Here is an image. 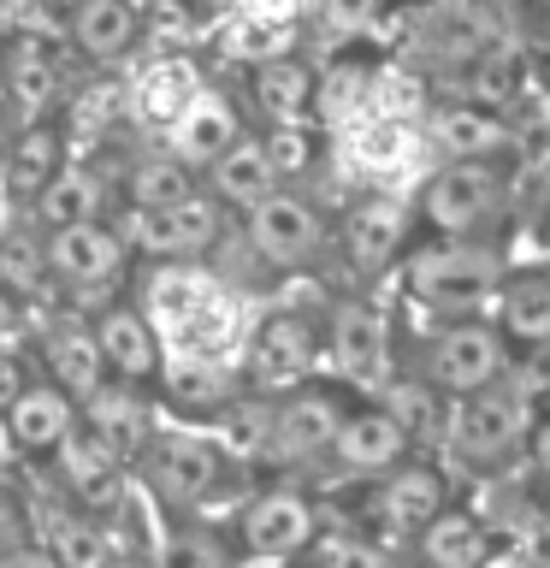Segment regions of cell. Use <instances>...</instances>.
<instances>
[{
  "mask_svg": "<svg viewBox=\"0 0 550 568\" xmlns=\"http://www.w3.org/2000/svg\"><path fill=\"white\" fill-rule=\"evenodd\" d=\"M71 420H78V403H71L60 385H24L7 408V438L24 456H42V450H60Z\"/></svg>",
  "mask_w": 550,
  "mask_h": 568,
  "instance_id": "18",
  "label": "cell"
},
{
  "mask_svg": "<svg viewBox=\"0 0 550 568\" xmlns=\"http://www.w3.org/2000/svg\"><path fill=\"white\" fill-rule=\"evenodd\" d=\"M53 557H60V568H113V539L101 532V521L65 515L53 527Z\"/></svg>",
  "mask_w": 550,
  "mask_h": 568,
  "instance_id": "30",
  "label": "cell"
},
{
  "mask_svg": "<svg viewBox=\"0 0 550 568\" xmlns=\"http://www.w3.org/2000/svg\"><path fill=\"white\" fill-rule=\"evenodd\" d=\"M18 390H24V373H18V362H12V355H0V415L12 408V397H18Z\"/></svg>",
  "mask_w": 550,
  "mask_h": 568,
  "instance_id": "42",
  "label": "cell"
},
{
  "mask_svg": "<svg viewBox=\"0 0 550 568\" xmlns=\"http://www.w3.org/2000/svg\"><path fill=\"white\" fill-rule=\"evenodd\" d=\"M403 248H408V213L390 202V195H373V202H361L349 213L344 255H349L355 273H385Z\"/></svg>",
  "mask_w": 550,
  "mask_h": 568,
  "instance_id": "14",
  "label": "cell"
},
{
  "mask_svg": "<svg viewBox=\"0 0 550 568\" xmlns=\"http://www.w3.org/2000/svg\"><path fill=\"white\" fill-rule=\"evenodd\" d=\"M71 42H78L89 60H119V53L136 42L131 0H78V7H71Z\"/></svg>",
  "mask_w": 550,
  "mask_h": 568,
  "instance_id": "23",
  "label": "cell"
},
{
  "mask_svg": "<svg viewBox=\"0 0 550 568\" xmlns=\"http://www.w3.org/2000/svg\"><path fill=\"white\" fill-rule=\"evenodd\" d=\"M149 479L160 497H172V504H195V497L213 491V479H220V450L190 433L177 438H160L154 456H149Z\"/></svg>",
  "mask_w": 550,
  "mask_h": 568,
  "instance_id": "15",
  "label": "cell"
},
{
  "mask_svg": "<svg viewBox=\"0 0 550 568\" xmlns=\"http://www.w3.org/2000/svg\"><path fill=\"white\" fill-rule=\"evenodd\" d=\"M332 456L344 462L349 474H385L390 462L408 456V433L397 426L385 403H361L337 420V438H332Z\"/></svg>",
  "mask_w": 550,
  "mask_h": 568,
  "instance_id": "11",
  "label": "cell"
},
{
  "mask_svg": "<svg viewBox=\"0 0 550 568\" xmlns=\"http://www.w3.org/2000/svg\"><path fill=\"white\" fill-rule=\"evenodd\" d=\"M515 89H521V60H515V53H486V60H479V71H473V83H468V95L479 101V106H503V101H515Z\"/></svg>",
  "mask_w": 550,
  "mask_h": 568,
  "instance_id": "34",
  "label": "cell"
},
{
  "mask_svg": "<svg viewBox=\"0 0 550 568\" xmlns=\"http://www.w3.org/2000/svg\"><path fill=\"white\" fill-rule=\"evenodd\" d=\"M515 362V344L503 337L497 320H479V314H456L432 332V344L420 355V379H432L444 397H473V390L497 385Z\"/></svg>",
  "mask_w": 550,
  "mask_h": 568,
  "instance_id": "3",
  "label": "cell"
},
{
  "mask_svg": "<svg viewBox=\"0 0 550 568\" xmlns=\"http://www.w3.org/2000/svg\"><path fill=\"white\" fill-rule=\"evenodd\" d=\"M450 504V486H444V474L432 462H390L379 474V491H373V515H379L385 527L397 532H420L432 515Z\"/></svg>",
  "mask_w": 550,
  "mask_h": 568,
  "instance_id": "9",
  "label": "cell"
},
{
  "mask_svg": "<svg viewBox=\"0 0 550 568\" xmlns=\"http://www.w3.org/2000/svg\"><path fill=\"white\" fill-rule=\"evenodd\" d=\"M12 532H18V509L0 497V539H12Z\"/></svg>",
  "mask_w": 550,
  "mask_h": 568,
  "instance_id": "44",
  "label": "cell"
},
{
  "mask_svg": "<svg viewBox=\"0 0 550 568\" xmlns=\"http://www.w3.org/2000/svg\"><path fill=\"white\" fill-rule=\"evenodd\" d=\"M0 568H60V557H53V550L18 545V550H0Z\"/></svg>",
  "mask_w": 550,
  "mask_h": 568,
  "instance_id": "41",
  "label": "cell"
},
{
  "mask_svg": "<svg viewBox=\"0 0 550 568\" xmlns=\"http://www.w3.org/2000/svg\"><path fill=\"white\" fill-rule=\"evenodd\" d=\"M337 420H344V408H337L326 390H291V403L273 408V438H266V456L308 462L319 450H332Z\"/></svg>",
  "mask_w": 550,
  "mask_h": 568,
  "instance_id": "12",
  "label": "cell"
},
{
  "mask_svg": "<svg viewBox=\"0 0 550 568\" xmlns=\"http://www.w3.org/2000/svg\"><path fill=\"white\" fill-rule=\"evenodd\" d=\"M48 261H53V273L71 278V284H101V278H113V273H119L124 243H119V231H113V225L78 220V225H60V231H53Z\"/></svg>",
  "mask_w": 550,
  "mask_h": 568,
  "instance_id": "16",
  "label": "cell"
},
{
  "mask_svg": "<svg viewBox=\"0 0 550 568\" xmlns=\"http://www.w3.org/2000/svg\"><path fill=\"white\" fill-rule=\"evenodd\" d=\"M231 136H237V131H231V113H225V106H195V113L184 119V149H190L195 160H213Z\"/></svg>",
  "mask_w": 550,
  "mask_h": 568,
  "instance_id": "37",
  "label": "cell"
},
{
  "mask_svg": "<svg viewBox=\"0 0 550 568\" xmlns=\"http://www.w3.org/2000/svg\"><path fill=\"white\" fill-rule=\"evenodd\" d=\"M0 278H7L12 291H35V278H42V255H35L24 237H7V243H0Z\"/></svg>",
  "mask_w": 550,
  "mask_h": 568,
  "instance_id": "38",
  "label": "cell"
},
{
  "mask_svg": "<svg viewBox=\"0 0 550 568\" xmlns=\"http://www.w3.org/2000/svg\"><path fill=\"white\" fill-rule=\"evenodd\" d=\"M48 367H53V385L65 390L71 403H89L101 390V344H95V332H83V326H60L48 337Z\"/></svg>",
  "mask_w": 550,
  "mask_h": 568,
  "instance_id": "24",
  "label": "cell"
},
{
  "mask_svg": "<svg viewBox=\"0 0 550 568\" xmlns=\"http://www.w3.org/2000/svg\"><path fill=\"white\" fill-rule=\"evenodd\" d=\"M314 326L302 314H266L248 337V379L261 390H296L314 373Z\"/></svg>",
  "mask_w": 550,
  "mask_h": 568,
  "instance_id": "6",
  "label": "cell"
},
{
  "mask_svg": "<svg viewBox=\"0 0 550 568\" xmlns=\"http://www.w3.org/2000/svg\"><path fill=\"white\" fill-rule=\"evenodd\" d=\"M314 568H397L385 545L361 532H314Z\"/></svg>",
  "mask_w": 550,
  "mask_h": 568,
  "instance_id": "33",
  "label": "cell"
},
{
  "mask_svg": "<svg viewBox=\"0 0 550 568\" xmlns=\"http://www.w3.org/2000/svg\"><path fill=\"white\" fill-rule=\"evenodd\" d=\"M403 278H408V296L415 302H426L444 320H456V314H479L497 296L503 255L491 243H473V237H438V243L408 248Z\"/></svg>",
  "mask_w": 550,
  "mask_h": 568,
  "instance_id": "1",
  "label": "cell"
},
{
  "mask_svg": "<svg viewBox=\"0 0 550 568\" xmlns=\"http://www.w3.org/2000/svg\"><path fill=\"white\" fill-rule=\"evenodd\" d=\"M326 30H337V36H361L373 18H379V0H326Z\"/></svg>",
  "mask_w": 550,
  "mask_h": 568,
  "instance_id": "39",
  "label": "cell"
},
{
  "mask_svg": "<svg viewBox=\"0 0 550 568\" xmlns=\"http://www.w3.org/2000/svg\"><path fill=\"white\" fill-rule=\"evenodd\" d=\"M332 367L344 373L349 385H385L390 373V332L385 320L367 308V302H344L332 314V337H326Z\"/></svg>",
  "mask_w": 550,
  "mask_h": 568,
  "instance_id": "8",
  "label": "cell"
},
{
  "mask_svg": "<svg viewBox=\"0 0 550 568\" xmlns=\"http://www.w3.org/2000/svg\"><path fill=\"white\" fill-rule=\"evenodd\" d=\"M95 207H101V184L78 166H60L42 190H35V213H42V225H53V231L95 220Z\"/></svg>",
  "mask_w": 550,
  "mask_h": 568,
  "instance_id": "26",
  "label": "cell"
},
{
  "mask_svg": "<svg viewBox=\"0 0 550 568\" xmlns=\"http://www.w3.org/2000/svg\"><path fill=\"white\" fill-rule=\"evenodd\" d=\"M432 131H438V142H444L450 154H473V160H491V154L509 142V124L497 119L491 106H479V101L444 106V113L432 119Z\"/></svg>",
  "mask_w": 550,
  "mask_h": 568,
  "instance_id": "25",
  "label": "cell"
},
{
  "mask_svg": "<svg viewBox=\"0 0 550 568\" xmlns=\"http://www.w3.org/2000/svg\"><path fill=\"white\" fill-rule=\"evenodd\" d=\"M266 154H273L278 178H284V172H302V166H308V136H302L296 124H284L278 136H266Z\"/></svg>",
  "mask_w": 550,
  "mask_h": 568,
  "instance_id": "40",
  "label": "cell"
},
{
  "mask_svg": "<svg viewBox=\"0 0 550 568\" xmlns=\"http://www.w3.org/2000/svg\"><path fill=\"white\" fill-rule=\"evenodd\" d=\"M314 509L302 491H266L243 509V550L266 562H291L296 550L314 545Z\"/></svg>",
  "mask_w": 550,
  "mask_h": 568,
  "instance_id": "7",
  "label": "cell"
},
{
  "mask_svg": "<svg viewBox=\"0 0 550 568\" xmlns=\"http://www.w3.org/2000/svg\"><path fill=\"white\" fill-rule=\"evenodd\" d=\"M503 172L491 160H473V154H450L444 166L426 178L420 190V220L438 231V237H473L497 220L503 207Z\"/></svg>",
  "mask_w": 550,
  "mask_h": 568,
  "instance_id": "4",
  "label": "cell"
},
{
  "mask_svg": "<svg viewBox=\"0 0 550 568\" xmlns=\"http://www.w3.org/2000/svg\"><path fill=\"white\" fill-rule=\"evenodd\" d=\"M539 509L550 515V474H544V491H539Z\"/></svg>",
  "mask_w": 550,
  "mask_h": 568,
  "instance_id": "45",
  "label": "cell"
},
{
  "mask_svg": "<svg viewBox=\"0 0 550 568\" xmlns=\"http://www.w3.org/2000/svg\"><path fill=\"white\" fill-rule=\"evenodd\" d=\"M12 184L18 190H42L53 172H60V136L53 131H24L12 142V160H7Z\"/></svg>",
  "mask_w": 550,
  "mask_h": 568,
  "instance_id": "31",
  "label": "cell"
},
{
  "mask_svg": "<svg viewBox=\"0 0 550 568\" xmlns=\"http://www.w3.org/2000/svg\"><path fill=\"white\" fill-rule=\"evenodd\" d=\"M266 438H273V408H266V403L225 408V444H231L237 456H261Z\"/></svg>",
  "mask_w": 550,
  "mask_h": 568,
  "instance_id": "36",
  "label": "cell"
},
{
  "mask_svg": "<svg viewBox=\"0 0 550 568\" xmlns=\"http://www.w3.org/2000/svg\"><path fill=\"white\" fill-rule=\"evenodd\" d=\"M154 568H231V557H225V545L213 539V532L184 527V532H172V539L160 545Z\"/></svg>",
  "mask_w": 550,
  "mask_h": 568,
  "instance_id": "35",
  "label": "cell"
},
{
  "mask_svg": "<svg viewBox=\"0 0 550 568\" xmlns=\"http://www.w3.org/2000/svg\"><path fill=\"white\" fill-rule=\"evenodd\" d=\"M195 184L184 172V160H142L131 172V202L136 207H166V202H184Z\"/></svg>",
  "mask_w": 550,
  "mask_h": 568,
  "instance_id": "32",
  "label": "cell"
},
{
  "mask_svg": "<svg viewBox=\"0 0 550 568\" xmlns=\"http://www.w3.org/2000/svg\"><path fill=\"white\" fill-rule=\"evenodd\" d=\"M379 403L408 433V450H432V444H444V433H450V397H444L432 379H390Z\"/></svg>",
  "mask_w": 550,
  "mask_h": 568,
  "instance_id": "21",
  "label": "cell"
},
{
  "mask_svg": "<svg viewBox=\"0 0 550 568\" xmlns=\"http://www.w3.org/2000/svg\"><path fill=\"white\" fill-rule=\"evenodd\" d=\"M220 237V202L213 195H184L166 207H136V243L149 255H195Z\"/></svg>",
  "mask_w": 550,
  "mask_h": 568,
  "instance_id": "10",
  "label": "cell"
},
{
  "mask_svg": "<svg viewBox=\"0 0 550 568\" xmlns=\"http://www.w3.org/2000/svg\"><path fill=\"white\" fill-rule=\"evenodd\" d=\"M248 243H255V255L273 261V266H302L319 243H326V225H319L314 202H302L291 190H273L248 207Z\"/></svg>",
  "mask_w": 550,
  "mask_h": 568,
  "instance_id": "5",
  "label": "cell"
},
{
  "mask_svg": "<svg viewBox=\"0 0 550 568\" xmlns=\"http://www.w3.org/2000/svg\"><path fill=\"white\" fill-rule=\"evenodd\" d=\"M207 166H213V190H220V202H231V207H255L261 195L278 190V166H273V154H266V142L231 136Z\"/></svg>",
  "mask_w": 550,
  "mask_h": 568,
  "instance_id": "19",
  "label": "cell"
},
{
  "mask_svg": "<svg viewBox=\"0 0 550 568\" xmlns=\"http://www.w3.org/2000/svg\"><path fill=\"white\" fill-rule=\"evenodd\" d=\"M527 433H532V397L503 373L497 385L450 403V433H444V444L468 468H497V462L527 450Z\"/></svg>",
  "mask_w": 550,
  "mask_h": 568,
  "instance_id": "2",
  "label": "cell"
},
{
  "mask_svg": "<svg viewBox=\"0 0 550 568\" xmlns=\"http://www.w3.org/2000/svg\"><path fill=\"white\" fill-rule=\"evenodd\" d=\"M53 456H60L65 479L83 497H106L119 486V468H124V456L113 450V438H106L95 420H71V433L60 438V450H53Z\"/></svg>",
  "mask_w": 550,
  "mask_h": 568,
  "instance_id": "20",
  "label": "cell"
},
{
  "mask_svg": "<svg viewBox=\"0 0 550 568\" xmlns=\"http://www.w3.org/2000/svg\"><path fill=\"white\" fill-rule=\"evenodd\" d=\"M7 95L18 101V113H42V106H53V95H60V71H53V60L42 53V42H18L12 60H7Z\"/></svg>",
  "mask_w": 550,
  "mask_h": 568,
  "instance_id": "27",
  "label": "cell"
},
{
  "mask_svg": "<svg viewBox=\"0 0 550 568\" xmlns=\"http://www.w3.org/2000/svg\"><path fill=\"white\" fill-rule=\"evenodd\" d=\"M415 539H420V562L426 568H486L491 545H497L491 527L479 521L473 509H456V504H444Z\"/></svg>",
  "mask_w": 550,
  "mask_h": 568,
  "instance_id": "17",
  "label": "cell"
},
{
  "mask_svg": "<svg viewBox=\"0 0 550 568\" xmlns=\"http://www.w3.org/2000/svg\"><path fill=\"white\" fill-rule=\"evenodd\" d=\"M95 344H101V362L113 373H124V379H149L160 367V344L136 308H106L95 326Z\"/></svg>",
  "mask_w": 550,
  "mask_h": 568,
  "instance_id": "22",
  "label": "cell"
},
{
  "mask_svg": "<svg viewBox=\"0 0 550 568\" xmlns=\"http://www.w3.org/2000/svg\"><path fill=\"white\" fill-rule=\"evenodd\" d=\"M527 450H532V462H539V474H550V420H532Z\"/></svg>",
  "mask_w": 550,
  "mask_h": 568,
  "instance_id": "43",
  "label": "cell"
},
{
  "mask_svg": "<svg viewBox=\"0 0 550 568\" xmlns=\"http://www.w3.org/2000/svg\"><path fill=\"white\" fill-rule=\"evenodd\" d=\"M497 326L515 349H550V266H521L497 284Z\"/></svg>",
  "mask_w": 550,
  "mask_h": 568,
  "instance_id": "13",
  "label": "cell"
},
{
  "mask_svg": "<svg viewBox=\"0 0 550 568\" xmlns=\"http://www.w3.org/2000/svg\"><path fill=\"white\" fill-rule=\"evenodd\" d=\"M83 408H89V420H95L106 438H113L119 456H136L142 444H149V408H142L131 390H106V385H101Z\"/></svg>",
  "mask_w": 550,
  "mask_h": 568,
  "instance_id": "28",
  "label": "cell"
},
{
  "mask_svg": "<svg viewBox=\"0 0 550 568\" xmlns=\"http://www.w3.org/2000/svg\"><path fill=\"white\" fill-rule=\"evenodd\" d=\"M255 95L278 124H296L314 101V78H308V65H296V60H273V65L255 71Z\"/></svg>",
  "mask_w": 550,
  "mask_h": 568,
  "instance_id": "29",
  "label": "cell"
}]
</instances>
